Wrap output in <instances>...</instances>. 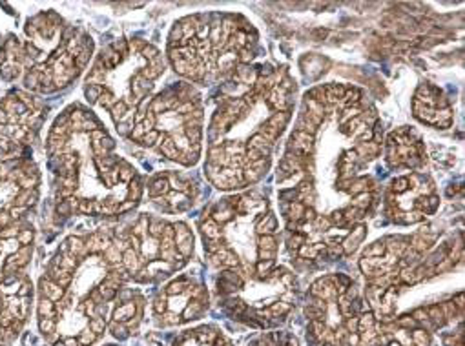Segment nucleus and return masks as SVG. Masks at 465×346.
<instances>
[{
  "mask_svg": "<svg viewBox=\"0 0 465 346\" xmlns=\"http://www.w3.org/2000/svg\"><path fill=\"white\" fill-rule=\"evenodd\" d=\"M132 281L123 262L92 252L86 237H68L39 281V330L54 346H92L108 324L110 306Z\"/></svg>",
  "mask_w": 465,
  "mask_h": 346,
  "instance_id": "1",
  "label": "nucleus"
},
{
  "mask_svg": "<svg viewBox=\"0 0 465 346\" xmlns=\"http://www.w3.org/2000/svg\"><path fill=\"white\" fill-rule=\"evenodd\" d=\"M30 152L8 153L0 148V230L28 219L39 203L41 172Z\"/></svg>",
  "mask_w": 465,
  "mask_h": 346,
  "instance_id": "2",
  "label": "nucleus"
},
{
  "mask_svg": "<svg viewBox=\"0 0 465 346\" xmlns=\"http://www.w3.org/2000/svg\"><path fill=\"white\" fill-rule=\"evenodd\" d=\"M208 308V292L190 277L168 282L153 299L152 311L157 326H179L203 317Z\"/></svg>",
  "mask_w": 465,
  "mask_h": 346,
  "instance_id": "3",
  "label": "nucleus"
},
{
  "mask_svg": "<svg viewBox=\"0 0 465 346\" xmlns=\"http://www.w3.org/2000/svg\"><path fill=\"white\" fill-rule=\"evenodd\" d=\"M34 304V282L25 273L0 275V342H10L26 326Z\"/></svg>",
  "mask_w": 465,
  "mask_h": 346,
  "instance_id": "4",
  "label": "nucleus"
},
{
  "mask_svg": "<svg viewBox=\"0 0 465 346\" xmlns=\"http://www.w3.org/2000/svg\"><path fill=\"white\" fill-rule=\"evenodd\" d=\"M35 230L28 219L0 230V275L25 272L32 262Z\"/></svg>",
  "mask_w": 465,
  "mask_h": 346,
  "instance_id": "5",
  "label": "nucleus"
},
{
  "mask_svg": "<svg viewBox=\"0 0 465 346\" xmlns=\"http://www.w3.org/2000/svg\"><path fill=\"white\" fill-rule=\"evenodd\" d=\"M115 306L110 311L106 330L119 339L124 341L130 335H134L143 321L146 301L139 292H134L130 288H123L115 299Z\"/></svg>",
  "mask_w": 465,
  "mask_h": 346,
  "instance_id": "6",
  "label": "nucleus"
},
{
  "mask_svg": "<svg viewBox=\"0 0 465 346\" xmlns=\"http://www.w3.org/2000/svg\"><path fill=\"white\" fill-rule=\"evenodd\" d=\"M21 77V39L17 35H8L6 41L0 44V79L14 83Z\"/></svg>",
  "mask_w": 465,
  "mask_h": 346,
  "instance_id": "7",
  "label": "nucleus"
},
{
  "mask_svg": "<svg viewBox=\"0 0 465 346\" xmlns=\"http://www.w3.org/2000/svg\"><path fill=\"white\" fill-rule=\"evenodd\" d=\"M172 346H234L215 326H199L183 331Z\"/></svg>",
  "mask_w": 465,
  "mask_h": 346,
  "instance_id": "8",
  "label": "nucleus"
},
{
  "mask_svg": "<svg viewBox=\"0 0 465 346\" xmlns=\"http://www.w3.org/2000/svg\"><path fill=\"white\" fill-rule=\"evenodd\" d=\"M365 235H367V228H365V226H356V228L341 241L343 255H351L352 252H356L358 246L363 242Z\"/></svg>",
  "mask_w": 465,
  "mask_h": 346,
  "instance_id": "9",
  "label": "nucleus"
},
{
  "mask_svg": "<svg viewBox=\"0 0 465 346\" xmlns=\"http://www.w3.org/2000/svg\"><path fill=\"white\" fill-rule=\"evenodd\" d=\"M170 192V184H168V179H166V173L163 175H157L152 183H150V188H148V193L152 199H157V197H164L168 195Z\"/></svg>",
  "mask_w": 465,
  "mask_h": 346,
  "instance_id": "10",
  "label": "nucleus"
},
{
  "mask_svg": "<svg viewBox=\"0 0 465 346\" xmlns=\"http://www.w3.org/2000/svg\"><path fill=\"white\" fill-rule=\"evenodd\" d=\"M201 233H203V239H213V241L223 239V230H221V226H219L213 219H210V217H204V219H203V222H201Z\"/></svg>",
  "mask_w": 465,
  "mask_h": 346,
  "instance_id": "11",
  "label": "nucleus"
},
{
  "mask_svg": "<svg viewBox=\"0 0 465 346\" xmlns=\"http://www.w3.org/2000/svg\"><path fill=\"white\" fill-rule=\"evenodd\" d=\"M412 112H414L416 119H420V121H423L427 124H434V112H436L434 108H429V106H425V104H421L420 101L414 99Z\"/></svg>",
  "mask_w": 465,
  "mask_h": 346,
  "instance_id": "12",
  "label": "nucleus"
},
{
  "mask_svg": "<svg viewBox=\"0 0 465 346\" xmlns=\"http://www.w3.org/2000/svg\"><path fill=\"white\" fill-rule=\"evenodd\" d=\"M249 148H254V150H258L263 157H271V152H272V143L271 141H267L263 135H260V133H256L254 137H251V141H249Z\"/></svg>",
  "mask_w": 465,
  "mask_h": 346,
  "instance_id": "13",
  "label": "nucleus"
},
{
  "mask_svg": "<svg viewBox=\"0 0 465 346\" xmlns=\"http://www.w3.org/2000/svg\"><path fill=\"white\" fill-rule=\"evenodd\" d=\"M425 219V213L420 210H412V212H398L394 213V221L401 222V224H412V222H421Z\"/></svg>",
  "mask_w": 465,
  "mask_h": 346,
  "instance_id": "14",
  "label": "nucleus"
},
{
  "mask_svg": "<svg viewBox=\"0 0 465 346\" xmlns=\"http://www.w3.org/2000/svg\"><path fill=\"white\" fill-rule=\"evenodd\" d=\"M278 228V221L272 213H267L265 217H262V221L258 222V233L260 235H272Z\"/></svg>",
  "mask_w": 465,
  "mask_h": 346,
  "instance_id": "15",
  "label": "nucleus"
},
{
  "mask_svg": "<svg viewBox=\"0 0 465 346\" xmlns=\"http://www.w3.org/2000/svg\"><path fill=\"white\" fill-rule=\"evenodd\" d=\"M323 90H325L327 104H338V103H341V99L345 95V88L340 84H329Z\"/></svg>",
  "mask_w": 465,
  "mask_h": 346,
  "instance_id": "16",
  "label": "nucleus"
},
{
  "mask_svg": "<svg viewBox=\"0 0 465 346\" xmlns=\"http://www.w3.org/2000/svg\"><path fill=\"white\" fill-rule=\"evenodd\" d=\"M372 193L371 192H363V193H358L354 195V201H352V206L361 210V212H367V208L372 206Z\"/></svg>",
  "mask_w": 465,
  "mask_h": 346,
  "instance_id": "17",
  "label": "nucleus"
},
{
  "mask_svg": "<svg viewBox=\"0 0 465 346\" xmlns=\"http://www.w3.org/2000/svg\"><path fill=\"white\" fill-rule=\"evenodd\" d=\"M303 213H305V204L296 201V203H291L287 206V215H289V221H296V222H302L303 219Z\"/></svg>",
  "mask_w": 465,
  "mask_h": 346,
  "instance_id": "18",
  "label": "nucleus"
},
{
  "mask_svg": "<svg viewBox=\"0 0 465 346\" xmlns=\"http://www.w3.org/2000/svg\"><path fill=\"white\" fill-rule=\"evenodd\" d=\"M289 121H291V115H289V112H276L267 123L271 124V126H274L276 130H280V132H283V128L289 124Z\"/></svg>",
  "mask_w": 465,
  "mask_h": 346,
  "instance_id": "19",
  "label": "nucleus"
},
{
  "mask_svg": "<svg viewBox=\"0 0 465 346\" xmlns=\"http://www.w3.org/2000/svg\"><path fill=\"white\" fill-rule=\"evenodd\" d=\"M378 152H380V144H376V143H372V141H371V143H361V144L358 146V150H356L358 155L369 157V159L376 157Z\"/></svg>",
  "mask_w": 465,
  "mask_h": 346,
  "instance_id": "20",
  "label": "nucleus"
},
{
  "mask_svg": "<svg viewBox=\"0 0 465 346\" xmlns=\"http://www.w3.org/2000/svg\"><path fill=\"white\" fill-rule=\"evenodd\" d=\"M385 242H381V241H376V242H372L369 248H365V252H363V257H385Z\"/></svg>",
  "mask_w": 465,
  "mask_h": 346,
  "instance_id": "21",
  "label": "nucleus"
},
{
  "mask_svg": "<svg viewBox=\"0 0 465 346\" xmlns=\"http://www.w3.org/2000/svg\"><path fill=\"white\" fill-rule=\"evenodd\" d=\"M360 99H361V94L356 88H352V90H345L341 103L345 104V108H349V106H358Z\"/></svg>",
  "mask_w": 465,
  "mask_h": 346,
  "instance_id": "22",
  "label": "nucleus"
},
{
  "mask_svg": "<svg viewBox=\"0 0 465 346\" xmlns=\"http://www.w3.org/2000/svg\"><path fill=\"white\" fill-rule=\"evenodd\" d=\"M369 183H371V181H369V179H365V177H361V179H356V181H351L349 192H351L352 195H358V193L369 192V190H372V188H369V186H367Z\"/></svg>",
  "mask_w": 465,
  "mask_h": 346,
  "instance_id": "23",
  "label": "nucleus"
},
{
  "mask_svg": "<svg viewBox=\"0 0 465 346\" xmlns=\"http://www.w3.org/2000/svg\"><path fill=\"white\" fill-rule=\"evenodd\" d=\"M343 217H345V222H358V221H363L365 219V212L351 206L347 210H343Z\"/></svg>",
  "mask_w": 465,
  "mask_h": 346,
  "instance_id": "24",
  "label": "nucleus"
},
{
  "mask_svg": "<svg viewBox=\"0 0 465 346\" xmlns=\"http://www.w3.org/2000/svg\"><path fill=\"white\" fill-rule=\"evenodd\" d=\"M258 246L260 250H271V252H276L278 248V241L274 235H260L258 239Z\"/></svg>",
  "mask_w": 465,
  "mask_h": 346,
  "instance_id": "25",
  "label": "nucleus"
},
{
  "mask_svg": "<svg viewBox=\"0 0 465 346\" xmlns=\"http://www.w3.org/2000/svg\"><path fill=\"white\" fill-rule=\"evenodd\" d=\"M409 188H411V184H409V177H398V179H394V181H392V188H391V192H392L394 195H400V193H405Z\"/></svg>",
  "mask_w": 465,
  "mask_h": 346,
  "instance_id": "26",
  "label": "nucleus"
},
{
  "mask_svg": "<svg viewBox=\"0 0 465 346\" xmlns=\"http://www.w3.org/2000/svg\"><path fill=\"white\" fill-rule=\"evenodd\" d=\"M280 130H276L274 126H271L269 123H265L262 128H260V135H263L267 141H271V143H274L278 137H280Z\"/></svg>",
  "mask_w": 465,
  "mask_h": 346,
  "instance_id": "27",
  "label": "nucleus"
},
{
  "mask_svg": "<svg viewBox=\"0 0 465 346\" xmlns=\"http://www.w3.org/2000/svg\"><path fill=\"white\" fill-rule=\"evenodd\" d=\"M305 99H307V101H305L307 112L316 114V115H320V117H325V106H323V104H320V103H316V101H312V99H309V97H305Z\"/></svg>",
  "mask_w": 465,
  "mask_h": 346,
  "instance_id": "28",
  "label": "nucleus"
},
{
  "mask_svg": "<svg viewBox=\"0 0 465 346\" xmlns=\"http://www.w3.org/2000/svg\"><path fill=\"white\" fill-rule=\"evenodd\" d=\"M361 115V106L358 104V106H349V108H345V112H343V115H341V123H349V121H352V119H356V117H360Z\"/></svg>",
  "mask_w": 465,
  "mask_h": 346,
  "instance_id": "29",
  "label": "nucleus"
},
{
  "mask_svg": "<svg viewBox=\"0 0 465 346\" xmlns=\"http://www.w3.org/2000/svg\"><path fill=\"white\" fill-rule=\"evenodd\" d=\"M307 97L316 101V103H320V104H323V106H327V97H325V90L323 88H314L311 94H307Z\"/></svg>",
  "mask_w": 465,
  "mask_h": 346,
  "instance_id": "30",
  "label": "nucleus"
},
{
  "mask_svg": "<svg viewBox=\"0 0 465 346\" xmlns=\"http://www.w3.org/2000/svg\"><path fill=\"white\" fill-rule=\"evenodd\" d=\"M305 241H307V237L303 235V233H294L291 239H289V248L291 250H300L303 244H305Z\"/></svg>",
  "mask_w": 465,
  "mask_h": 346,
  "instance_id": "31",
  "label": "nucleus"
},
{
  "mask_svg": "<svg viewBox=\"0 0 465 346\" xmlns=\"http://www.w3.org/2000/svg\"><path fill=\"white\" fill-rule=\"evenodd\" d=\"M238 54H240V55H238V63H240V64H245V66H247L249 63H252L254 57H256L254 52L249 50V48H243V50H240Z\"/></svg>",
  "mask_w": 465,
  "mask_h": 346,
  "instance_id": "32",
  "label": "nucleus"
},
{
  "mask_svg": "<svg viewBox=\"0 0 465 346\" xmlns=\"http://www.w3.org/2000/svg\"><path fill=\"white\" fill-rule=\"evenodd\" d=\"M291 137H292V139H296V141H300V143H303V144L314 146V137H312V135H309V133H305V132L294 130V133H292Z\"/></svg>",
  "mask_w": 465,
  "mask_h": 346,
  "instance_id": "33",
  "label": "nucleus"
},
{
  "mask_svg": "<svg viewBox=\"0 0 465 346\" xmlns=\"http://www.w3.org/2000/svg\"><path fill=\"white\" fill-rule=\"evenodd\" d=\"M312 226H314L316 230H320V232H327V230L332 226V222H331L329 217H316V221L312 222Z\"/></svg>",
  "mask_w": 465,
  "mask_h": 346,
  "instance_id": "34",
  "label": "nucleus"
},
{
  "mask_svg": "<svg viewBox=\"0 0 465 346\" xmlns=\"http://www.w3.org/2000/svg\"><path fill=\"white\" fill-rule=\"evenodd\" d=\"M331 219V222L332 224H338V226H345L347 222H345V217H343V212L341 210H336V212H332V215L329 217Z\"/></svg>",
  "mask_w": 465,
  "mask_h": 346,
  "instance_id": "35",
  "label": "nucleus"
},
{
  "mask_svg": "<svg viewBox=\"0 0 465 346\" xmlns=\"http://www.w3.org/2000/svg\"><path fill=\"white\" fill-rule=\"evenodd\" d=\"M302 117H305L307 121H311L314 126H320L322 123H323V117H320V115H316V114H311V112H303V115Z\"/></svg>",
  "mask_w": 465,
  "mask_h": 346,
  "instance_id": "36",
  "label": "nucleus"
},
{
  "mask_svg": "<svg viewBox=\"0 0 465 346\" xmlns=\"http://www.w3.org/2000/svg\"><path fill=\"white\" fill-rule=\"evenodd\" d=\"M316 212H314V208H305V213H303V219L302 221H305V222H314L316 221Z\"/></svg>",
  "mask_w": 465,
  "mask_h": 346,
  "instance_id": "37",
  "label": "nucleus"
},
{
  "mask_svg": "<svg viewBox=\"0 0 465 346\" xmlns=\"http://www.w3.org/2000/svg\"><path fill=\"white\" fill-rule=\"evenodd\" d=\"M260 261H274L276 259V252L271 250H260Z\"/></svg>",
  "mask_w": 465,
  "mask_h": 346,
  "instance_id": "38",
  "label": "nucleus"
},
{
  "mask_svg": "<svg viewBox=\"0 0 465 346\" xmlns=\"http://www.w3.org/2000/svg\"><path fill=\"white\" fill-rule=\"evenodd\" d=\"M456 193H461V188H460V186H458V188H452V186L447 188V195H449V197H452V195H456Z\"/></svg>",
  "mask_w": 465,
  "mask_h": 346,
  "instance_id": "39",
  "label": "nucleus"
},
{
  "mask_svg": "<svg viewBox=\"0 0 465 346\" xmlns=\"http://www.w3.org/2000/svg\"><path fill=\"white\" fill-rule=\"evenodd\" d=\"M314 37H316V39H325V37H327V30H316V32H314Z\"/></svg>",
  "mask_w": 465,
  "mask_h": 346,
  "instance_id": "40",
  "label": "nucleus"
},
{
  "mask_svg": "<svg viewBox=\"0 0 465 346\" xmlns=\"http://www.w3.org/2000/svg\"><path fill=\"white\" fill-rule=\"evenodd\" d=\"M0 346H5V342H0Z\"/></svg>",
  "mask_w": 465,
  "mask_h": 346,
  "instance_id": "41",
  "label": "nucleus"
},
{
  "mask_svg": "<svg viewBox=\"0 0 465 346\" xmlns=\"http://www.w3.org/2000/svg\"><path fill=\"white\" fill-rule=\"evenodd\" d=\"M106 346H114V344H106Z\"/></svg>",
  "mask_w": 465,
  "mask_h": 346,
  "instance_id": "42",
  "label": "nucleus"
}]
</instances>
